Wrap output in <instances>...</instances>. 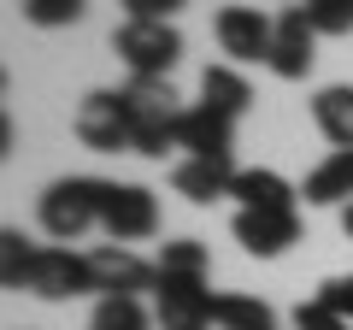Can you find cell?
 <instances>
[{"instance_id":"obj_8","label":"cell","mask_w":353,"mask_h":330,"mask_svg":"<svg viewBox=\"0 0 353 330\" xmlns=\"http://www.w3.org/2000/svg\"><path fill=\"white\" fill-rule=\"evenodd\" d=\"M236 242L259 260H277L289 242H301V213L294 206H241L236 213Z\"/></svg>"},{"instance_id":"obj_13","label":"cell","mask_w":353,"mask_h":330,"mask_svg":"<svg viewBox=\"0 0 353 330\" xmlns=\"http://www.w3.org/2000/svg\"><path fill=\"white\" fill-rule=\"evenodd\" d=\"M230 183H236V165L230 159H183L171 171V189L194 206H212L218 195H230Z\"/></svg>"},{"instance_id":"obj_23","label":"cell","mask_w":353,"mask_h":330,"mask_svg":"<svg viewBox=\"0 0 353 330\" xmlns=\"http://www.w3.org/2000/svg\"><path fill=\"white\" fill-rule=\"evenodd\" d=\"M24 18L36 30H65L83 18V0H24Z\"/></svg>"},{"instance_id":"obj_17","label":"cell","mask_w":353,"mask_h":330,"mask_svg":"<svg viewBox=\"0 0 353 330\" xmlns=\"http://www.w3.org/2000/svg\"><path fill=\"white\" fill-rule=\"evenodd\" d=\"M230 195H236L241 206H294V189H289V177L265 171V165H248V171H236Z\"/></svg>"},{"instance_id":"obj_22","label":"cell","mask_w":353,"mask_h":330,"mask_svg":"<svg viewBox=\"0 0 353 330\" xmlns=\"http://www.w3.org/2000/svg\"><path fill=\"white\" fill-rule=\"evenodd\" d=\"M318 36H353V0H306Z\"/></svg>"},{"instance_id":"obj_25","label":"cell","mask_w":353,"mask_h":330,"mask_svg":"<svg viewBox=\"0 0 353 330\" xmlns=\"http://www.w3.org/2000/svg\"><path fill=\"white\" fill-rule=\"evenodd\" d=\"M118 6L141 24H171V12H183V0H118Z\"/></svg>"},{"instance_id":"obj_21","label":"cell","mask_w":353,"mask_h":330,"mask_svg":"<svg viewBox=\"0 0 353 330\" xmlns=\"http://www.w3.org/2000/svg\"><path fill=\"white\" fill-rule=\"evenodd\" d=\"M206 242H194V236H176V242H165L159 248V278H206Z\"/></svg>"},{"instance_id":"obj_2","label":"cell","mask_w":353,"mask_h":330,"mask_svg":"<svg viewBox=\"0 0 353 330\" xmlns=\"http://www.w3.org/2000/svg\"><path fill=\"white\" fill-rule=\"evenodd\" d=\"M101 195H106L101 177H59V183H48V195H41V230L59 236V242H77L88 224H101Z\"/></svg>"},{"instance_id":"obj_1","label":"cell","mask_w":353,"mask_h":330,"mask_svg":"<svg viewBox=\"0 0 353 330\" xmlns=\"http://www.w3.org/2000/svg\"><path fill=\"white\" fill-rule=\"evenodd\" d=\"M124 106H130V153H148V159H165L176 148V124L189 106H176L171 77H130L124 83Z\"/></svg>"},{"instance_id":"obj_11","label":"cell","mask_w":353,"mask_h":330,"mask_svg":"<svg viewBox=\"0 0 353 330\" xmlns=\"http://www.w3.org/2000/svg\"><path fill=\"white\" fill-rule=\"evenodd\" d=\"M30 295H41V301L94 295V278H88V254H71V248H41V254H36V271H30Z\"/></svg>"},{"instance_id":"obj_12","label":"cell","mask_w":353,"mask_h":330,"mask_svg":"<svg viewBox=\"0 0 353 330\" xmlns=\"http://www.w3.org/2000/svg\"><path fill=\"white\" fill-rule=\"evenodd\" d=\"M230 130H236V118L212 113V106H189L183 113V124H176V148H189V159H230Z\"/></svg>"},{"instance_id":"obj_19","label":"cell","mask_w":353,"mask_h":330,"mask_svg":"<svg viewBox=\"0 0 353 330\" xmlns=\"http://www.w3.org/2000/svg\"><path fill=\"white\" fill-rule=\"evenodd\" d=\"M212 330H277V324H271V307L259 295H218Z\"/></svg>"},{"instance_id":"obj_5","label":"cell","mask_w":353,"mask_h":330,"mask_svg":"<svg viewBox=\"0 0 353 330\" xmlns=\"http://www.w3.org/2000/svg\"><path fill=\"white\" fill-rule=\"evenodd\" d=\"M77 142H83V148H94V153L136 148V142H130L124 89H94V95H83V106H77Z\"/></svg>"},{"instance_id":"obj_3","label":"cell","mask_w":353,"mask_h":330,"mask_svg":"<svg viewBox=\"0 0 353 330\" xmlns=\"http://www.w3.org/2000/svg\"><path fill=\"white\" fill-rule=\"evenodd\" d=\"M112 48L130 65V77H171V65L183 59V36L171 24H141V18H124L112 30Z\"/></svg>"},{"instance_id":"obj_15","label":"cell","mask_w":353,"mask_h":330,"mask_svg":"<svg viewBox=\"0 0 353 330\" xmlns=\"http://www.w3.org/2000/svg\"><path fill=\"white\" fill-rule=\"evenodd\" d=\"M312 124L324 130V142L353 148V89L347 83H330V89L312 95Z\"/></svg>"},{"instance_id":"obj_7","label":"cell","mask_w":353,"mask_h":330,"mask_svg":"<svg viewBox=\"0 0 353 330\" xmlns=\"http://www.w3.org/2000/svg\"><path fill=\"white\" fill-rule=\"evenodd\" d=\"M218 30V48L230 53L236 65H253V59H271V36H277V18H265L259 6H218L212 18Z\"/></svg>"},{"instance_id":"obj_10","label":"cell","mask_w":353,"mask_h":330,"mask_svg":"<svg viewBox=\"0 0 353 330\" xmlns=\"http://www.w3.org/2000/svg\"><path fill=\"white\" fill-rule=\"evenodd\" d=\"M318 30H312V18H306V6H289V12L277 18V36H271V71L283 77V83H301L306 71H312V59H318Z\"/></svg>"},{"instance_id":"obj_27","label":"cell","mask_w":353,"mask_h":330,"mask_svg":"<svg viewBox=\"0 0 353 330\" xmlns=\"http://www.w3.org/2000/svg\"><path fill=\"white\" fill-rule=\"evenodd\" d=\"M341 230H347V236H353V201L341 206Z\"/></svg>"},{"instance_id":"obj_20","label":"cell","mask_w":353,"mask_h":330,"mask_svg":"<svg viewBox=\"0 0 353 330\" xmlns=\"http://www.w3.org/2000/svg\"><path fill=\"white\" fill-rule=\"evenodd\" d=\"M36 254H41V248L24 236V230H6V236H0V283H6V289H30Z\"/></svg>"},{"instance_id":"obj_26","label":"cell","mask_w":353,"mask_h":330,"mask_svg":"<svg viewBox=\"0 0 353 330\" xmlns=\"http://www.w3.org/2000/svg\"><path fill=\"white\" fill-rule=\"evenodd\" d=\"M318 301H324V307H336L341 318H353V278H330L324 289H318Z\"/></svg>"},{"instance_id":"obj_4","label":"cell","mask_w":353,"mask_h":330,"mask_svg":"<svg viewBox=\"0 0 353 330\" xmlns=\"http://www.w3.org/2000/svg\"><path fill=\"white\" fill-rule=\"evenodd\" d=\"M101 230L112 242H141L159 230V201H153V189H141V183H106L101 195Z\"/></svg>"},{"instance_id":"obj_16","label":"cell","mask_w":353,"mask_h":330,"mask_svg":"<svg viewBox=\"0 0 353 330\" xmlns=\"http://www.w3.org/2000/svg\"><path fill=\"white\" fill-rule=\"evenodd\" d=\"M201 95H206V106H212V113H224V118H241V113H248V101H253L248 77H241L236 65H206Z\"/></svg>"},{"instance_id":"obj_6","label":"cell","mask_w":353,"mask_h":330,"mask_svg":"<svg viewBox=\"0 0 353 330\" xmlns=\"http://www.w3.org/2000/svg\"><path fill=\"white\" fill-rule=\"evenodd\" d=\"M88 278H94V295H141V289H159V266L124 248V242H101L88 248Z\"/></svg>"},{"instance_id":"obj_18","label":"cell","mask_w":353,"mask_h":330,"mask_svg":"<svg viewBox=\"0 0 353 330\" xmlns=\"http://www.w3.org/2000/svg\"><path fill=\"white\" fill-rule=\"evenodd\" d=\"M88 330H153V318L141 307V295H101L88 313Z\"/></svg>"},{"instance_id":"obj_9","label":"cell","mask_w":353,"mask_h":330,"mask_svg":"<svg viewBox=\"0 0 353 330\" xmlns=\"http://www.w3.org/2000/svg\"><path fill=\"white\" fill-rule=\"evenodd\" d=\"M159 324L165 330H212L218 295L206 289V278H159Z\"/></svg>"},{"instance_id":"obj_14","label":"cell","mask_w":353,"mask_h":330,"mask_svg":"<svg viewBox=\"0 0 353 330\" xmlns=\"http://www.w3.org/2000/svg\"><path fill=\"white\" fill-rule=\"evenodd\" d=\"M306 206H347L353 201V148H336L324 165L306 171Z\"/></svg>"},{"instance_id":"obj_24","label":"cell","mask_w":353,"mask_h":330,"mask_svg":"<svg viewBox=\"0 0 353 330\" xmlns=\"http://www.w3.org/2000/svg\"><path fill=\"white\" fill-rule=\"evenodd\" d=\"M294 330H353V318H341L336 307H324V301L312 295V301L294 307Z\"/></svg>"}]
</instances>
